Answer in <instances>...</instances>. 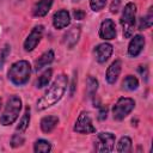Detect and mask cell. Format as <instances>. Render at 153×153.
Listing matches in <instances>:
<instances>
[{"label":"cell","mask_w":153,"mask_h":153,"mask_svg":"<svg viewBox=\"0 0 153 153\" xmlns=\"http://www.w3.org/2000/svg\"><path fill=\"white\" fill-rule=\"evenodd\" d=\"M68 86V76L66 74H59L44 94L37 100L36 106L38 111H43L53 105H55L65 94Z\"/></svg>","instance_id":"6da1fadb"},{"label":"cell","mask_w":153,"mask_h":153,"mask_svg":"<svg viewBox=\"0 0 153 153\" xmlns=\"http://www.w3.org/2000/svg\"><path fill=\"white\" fill-rule=\"evenodd\" d=\"M30 75H31V66L26 60L16 61L14 63L11 65L7 72L8 80L17 86L25 85L29 81Z\"/></svg>","instance_id":"7a4b0ae2"},{"label":"cell","mask_w":153,"mask_h":153,"mask_svg":"<svg viewBox=\"0 0 153 153\" xmlns=\"http://www.w3.org/2000/svg\"><path fill=\"white\" fill-rule=\"evenodd\" d=\"M22 105H23V103H22L20 97H18L17 94L11 96L4 108L1 116H0V124L4 127L13 124L17 121V118L19 117Z\"/></svg>","instance_id":"3957f363"},{"label":"cell","mask_w":153,"mask_h":153,"mask_svg":"<svg viewBox=\"0 0 153 153\" xmlns=\"http://www.w3.org/2000/svg\"><path fill=\"white\" fill-rule=\"evenodd\" d=\"M135 18H136V5L134 2L126 4L121 16V25L123 27V36L126 38H130L134 33Z\"/></svg>","instance_id":"277c9868"},{"label":"cell","mask_w":153,"mask_h":153,"mask_svg":"<svg viewBox=\"0 0 153 153\" xmlns=\"http://www.w3.org/2000/svg\"><path fill=\"white\" fill-rule=\"evenodd\" d=\"M135 108V100L129 97H121L112 108V117L116 121L124 120Z\"/></svg>","instance_id":"5b68a950"},{"label":"cell","mask_w":153,"mask_h":153,"mask_svg":"<svg viewBox=\"0 0 153 153\" xmlns=\"http://www.w3.org/2000/svg\"><path fill=\"white\" fill-rule=\"evenodd\" d=\"M115 141H116V136L112 133L109 131H102L97 135L96 140H94V151L96 152H112L115 148Z\"/></svg>","instance_id":"8992f818"},{"label":"cell","mask_w":153,"mask_h":153,"mask_svg":"<svg viewBox=\"0 0 153 153\" xmlns=\"http://www.w3.org/2000/svg\"><path fill=\"white\" fill-rule=\"evenodd\" d=\"M73 130L79 133V134H93V133H96V128L92 123V118L87 111L80 112V115L78 116V118L75 121Z\"/></svg>","instance_id":"52a82bcc"},{"label":"cell","mask_w":153,"mask_h":153,"mask_svg":"<svg viewBox=\"0 0 153 153\" xmlns=\"http://www.w3.org/2000/svg\"><path fill=\"white\" fill-rule=\"evenodd\" d=\"M43 32H44L43 25H36L30 31V33L27 35V37L24 41V44H23L24 50L25 51H32L38 45V43L41 42V39L43 37Z\"/></svg>","instance_id":"ba28073f"},{"label":"cell","mask_w":153,"mask_h":153,"mask_svg":"<svg viewBox=\"0 0 153 153\" xmlns=\"http://www.w3.org/2000/svg\"><path fill=\"white\" fill-rule=\"evenodd\" d=\"M112 51H114L112 45L110 43H106L105 42V43H100V44H98V45L94 47L93 55H94V59H96L97 62L104 63V62H106L109 60V57L111 56Z\"/></svg>","instance_id":"9c48e42d"},{"label":"cell","mask_w":153,"mask_h":153,"mask_svg":"<svg viewBox=\"0 0 153 153\" xmlns=\"http://www.w3.org/2000/svg\"><path fill=\"white\" fill-rule=\"evenodd\" d=\"M99 37L105 41H110L116 37V25L112 19L106 18L102 22L99 27Z\"/></svg>","instance_id":"30bf717a"},{"label":"cell","mask_w":153,"mask_h":153,"mask_svg":"<svg viewBox=\"0 0 153 153\" xmlns=\"http://www.w3.org/2000/svg\"><path fill=\"white\" fill-rule=\"evenodd\" d=\"M80 33H81V27L79 25L72 26L71 29L67 30V32L63 35V44L68 48V49H73L75 47V44L78 43L79 38H80Z\"/></svg>","instance_id":"8fae6325"},{"label":"cell","mask_w":153,"mask_h":153,"mask_svg":"<svg viewBox=\"0 0 153 153\" xmlns=\"http://www.w3.org/2000/svg\"><path fill=\"white\" fill-rule=\"evenodd\" d=\"M143 47H145V37L142 35H135L128 44V55L130 57L139 56L143 50Z\"/></svg>","instance_id":"7c38bea8"},{"label":"cell","mask_w":153,"mask_h":153,"mask_svg":"<svg viewBox=\"0 0 153 153\" xmlns=\"http://www.w3.org/2000/svg\"><path fill=\"white\" fill-rule=\"evenodd\" d=\"M71 24V14L67 10H59L57 12L54 13V17H53V25L55 29L57 30H61V29H65L67 27L68 25Z\"/></svg>","instance_id":"4fadbf2b"},{"label":"cell","mask_w":153,"mask_h":153,"mask_svg":"<svg viewBox=\"0 0 153 153\" xmlns=\"http://www.w3.org/2000/svg\"><path fill=\"white\" fill-rule=\"evenodd\" d=\"M121 69H122V62H121V60H115L108 67L106 73H105V79H106V81L110 85H112V84H115L117 81V79L120 76V73H121Z\"/></svg>","instance_id":"5bb4252c"},{"label":"cell","mask_w":153,"mask_h":153,"mask_svg":"<svg viewBox=\"0 0 153 153\" xmlns=\"http://www.w3.org/2000/svg\"><path fill=\"white\" fill-rule=\"evenodd\" d=\"M54 0H38L32 7V14L35 17H44L48 14L53 6Z\"/></svg>","instance_id":"9a60e30c"},{"label":"cell","mask_w":153,"mask_h":153,"mask_svg":"<svg viewBox=\"0 0 153 153\" xmlns=\"http://www.w3.org/2000/svg\"><path fill=\"white\" fill-rule=\"evenodd\" d=\"M59 124V117L57 116H54V115H49V116H44L42 120H41V130L45 134L53 131L55 129V127Z\"/></svg>","instance_id":"2e32d148"},{"label":"cell","mask_w":153,"mask_h":153,"mask_svg":"<svg viewBox=\"0 0 153 153\" xmlns=\"http://www.w3.org/2000/svg\"><path fill=\"white\" fill-rule=\"evenodd\" d=\"M54 57H55V55H54V51H53L51 49L44 51V53L35 61V69H36V71H39V69L47 67L48 65H50V63L54 61Z\"/></svg>","instance_id":"e0dca14e"},{"label":"cell","mask_w":153,"mask_h":153,"mask_svg":"<svg viewBox=\"0 0 153 153\" xmlns=\"http://www.w3.org/2000/svg\"><path fill=\"white\" fill-rule=\"evenodd\" d=\"M153 24V8L152 6L148 8L147 13L145 16H142L139 20V30H146L149 29Z\"/></svg>","instance_id":"ac0fdd59"},{"label":"cell","mask_w":153,"mask_h":153,"mask_svg":"<svg viewBox=\"0 0 153 153\" xmlns=\"http://www.w3.org/2000/svg\"><path fill=\"white\" fill-rule=\"evenodd\" d=\"M29 123H30V106H26L25 108V112L22 116V118H20V121H19V123H18V126L16 128V131L24 133L27 129Z\"/></svg>","instance_id":"d6986e66"},{"label":"cell","mask_w":153,"mask_h":153,"mask_svg":"<svg viewBox=\"0 0 153 153\" xmlns=\"http://www.w3.org/2000/svg\"><path fill=\"white\" fill-rule=\"evenodd\" d=\"M33 151L36 153H48L51 151V143L44 139H38L33 143Z\"/></svg>","instance_id":"ffe728a7"},{"label":"cell","mask_w":153,"mask_h":153,"mask_svg":"<svg viewBox=\"0 0 153 153\" xmlns=\"http://www.w3.org/2000/svg\"><path fill=\"white\" fill-rule=\"evenodd\" d=\"M51 75H53L51 68L45 69V71L38 76V79H37V81H36V87H37V88H43V87H45V86L49 84V81H50V79H51Z\"/></svg>","instance_id":"44dd1931"},{"label":"cell","mask_w":153,"mask_h":153,"mask_svg":"<svg viewBox=\"0 0 153 153\" xmlns=\"http://www.w3.org/2000/svg\"><path fill=\"white\" fill-rule=\"evenodd\" d=\"M131 147H133V143H131V139L128 137V136H122L117 143V147H116V151L117 152H121V153H128L131 151Z\"/></svg>","instance_id":"7402d4cb"},{"label":"cell","mask_w":153,"mask_h":153,"mask_svg":"<svg viewBox=\"0 0 153 153\" xmlns=\"http://www.w3.org/2000/svg\"><path fill=\"white\" fill-rule=\"evenodd\" d=\"M97 90H98V80L94 76L88 75L86 79V93H87V96L94 97Z\"/></svg>","instance_id":"603a6c76"},{"label":"cell","mask_w":153,"mask_h":153,"mask_svg":"<svg viewBox=\"0 0 153 153\" xmlns=\"http://www.w3.org/2000/svg\"><path fill=\"white\" fill-rule=\"evenodd\" d=\"M122 86H123V88L126 91H134V90H136L139 87V80H137L136 76L129 74V75H127L124 78V80L122 82Z\"/></svg>","instance_id":"cb8c5ba5"},{"label":"cell","mask_w":153,"mask_h":153,"mask_svg":"<svg viewBox=\"0 0 153 153\" xmlns=\"http://www.w3.org/2000/svg\"><path fill=\"white\" fill-rule=\"evenodd\" d=\"M23 134H24V133H18V131H16V133L12 135L10 143H11V146H12L13 148H17V147L23 146V143L25 142V137H24Z\"/></svg>","instance_id":"d4e9b609"},{"label":"cell","mask_w":153,"mask_h":153,"mask_svg":"<svg viewBox=\"0 0 153 153\" xmlns=\"http://www.w3.org/2000/svg\"><path fill=\"white\" fill-rule=\"evenodd\" d=\"M106 5V0H90V7L93 12L102 11Z\"/></svg>","instance_id":"484cf974"},{"label":"cell","mask_w":153,"mask_h":153,"mask_svg":"<svg viewBox=\"0 0 153 153\" xmlns=\"http://www.w3.org/2000/svg\"><path fill=\"white\" fill-rule=\"evenodd\" d=\"M10 51H11V45L10 44H5L4 49L0 53V69L2 68V66H4L5 61H6V57L10 55Z\"/></svg>","instance_id":"4316f807"},{"label":"cell","mask_w":153,"mask_h":153,"mask_svg":"<svg viewBox=\"0 0 153 153\" xmlns=\"http://www.w3.org/2000/svg\"><path fill=\"white\" fill-rule=\"evenodd\" d=\"M108 111H109V109H108V106L106 105H99V111H98V120L99 121H104V120H106V117H108Z\"/></svg>","instance_id":"83f0119b"},{"label":"cell","mask_w":153,"mask_h":153,"mask_svg":"<svg viewBox=\"0 0 153 153\" xmlns=\"http://www.w3.org/2000/svg\"><path fill=\"white\" fill-rule=\"evenodd\" d=\"M121 6V0H112L110 4V12L111 13H117Z\"/></svg>","instance_id":"f1b7e54d"},{"label":"cell","mask_w":153,"mask_h":153,"mask_svg":"<svg viewBox=\"0 0 153 153\" xmlns=\"http://www.w3.org/2000/svg\"><path fill=\"white\" fill-rule=\"evenodd\" d=\"M73 17L76 20H82L85 18V12L82 10H80V8H76V10L73 11Z\"/></svg>","instance_id":"f546056e"},{"label":"cell","mask_w":153,"mask_h":153,"mask_svg":"<svg viewBox=\"0 0 153 153\" xmlns=\"http://www.w3.org/2000/svg\"><path fill=\"white\" fill-rule=\"evenodd\" d=\"M139 73L142 75V79L147 80V76H148V71H147V67H146V66H140V67H139Z\"/></svg>","instance_id":"4dcf8cb0"},{"label":"cell","mask_w":153,"mask_h":153,"mask_svg":"<svg viewBox=\"0 0 153 153\" xmlns=\"http://www.w3.org/2000/svg\"><path fill=\"white\" fill-rule=\"evenodd\" d=\"M75 82H76V75H74V79H73L72 85H71V96H73V93L75 91Z\"/></svg>","instance_id":"1f68e13d"},{"label":"cell","mask_w":153,"mask_h":153,"mask_svg":"<svg viewBox=\"0 0 153 153\" xmlns=\"http://www.w3.org/2000/svg\"><path fill=\"white\" fill-rule=\"evenodd\" d=\"M1 108H2V99H1V97H0V110H1Z\"/></svg>","instance_id":"d6a6232c"},{"label":"cell","mask_w":153,"mask_h":153,"mask_svg":"<svg viewBox=\"0 0 153 153\" xmlns=\"http://www.w3.org/2000/svg\"><path fill=\"white\" fill-rule=\"evenodd\" d=\"M78 1H79V0H78Z\"/></svg>","instance_id":"836d02e7"}]
</instances>
